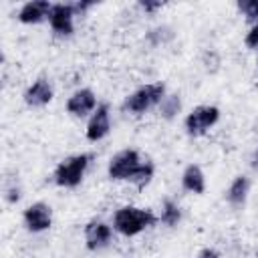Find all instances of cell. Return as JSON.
<instances>
[{
  "label": "cell",
  "instance_id": "1",
  "mask_svg": "<svg viewBox=\"0 0 258 258\" xmlns=\"http://www.w3.org/2000/svg\"><path fill=\"white\" fill-rule=\"evenodd\" d=\"M155 222H157V216L151 210L137 208V206H121L113 214V228L127 238L141 234L143 230L151 228Z\"/></svg>",
  "mask_w": 258,
  "mask_h": 258
},
{
  "label": "cell",
  "instance_id": "2",
  "mask_svg": "<svg viewBox=\"0 0 258 258\" xmlns=\"http://www.w3.org/2000/svg\"><path fill=\"white\" fill-rule=\"evenodd\" d=\"M91 155L89 153H75V155H69L64 157L56 167H54V183L58 187H67V189H73L77 187L87 169H89V163H91Z\"/></svg>",
  "mask_w": 258,
  "mask_h": 258
},
{
  "label": "cell",
  "instance_id": "3",
  "mask_svg": "<svg viewBox=\"0 0 258 258\" xmlns=\"http://www.w3.org/2000/svg\"><path fill=\"white\" fill-rule=\"evenodd\" d=\"M163 97H165V85L163 83H149V85H143L137 91H133L125 99L123 109L127 113H133V115H143L149 109H153L155 105H159L163 101Z\"/></svg>",
  "mask_w": 258,
  "mask_h": 258
},
{
  "label": "cell",
  "instance_id": "4",
  "mask_svg": "<svg viewBox=\"0 0 258 258\" xmlns=\"http://www.w3.org/2000/svg\"><path fill=\"white\" fill-rule=\"evenodd\" d=\"M220 121V109L216 105H200L185 117V131L189 137L206 135Z\"/></svg>",
  "mask_w": 258,
  "mask_h": 258
},
{
  "label": "cell",
  "instance_id": "5",
  "mask_svg": "<svg viewBox=\"0 0 258 258\" xmlns=\"http://www.w3.org/2000/svg\"><path fill=\"white\" fill-rule=\"evenodd\" d=\"M139 165H141L139 151L137 149H123V151H119V153H115L111 157L107 173L115 181H127Z\"/></svg>",
  "mask_w": 258,
  "mask_h": 258
},
{
  "label": "cell",
  "instance_id": "6",
  "mask_svg": "<svg viewBox=\"0 0 258 258\" xmlns=\"http://www.w3.org/2000/svg\"><path fill=\"white\" fill-rule=\"evenodd\" d=\"M75 16H77V10H75V4H64V2H58V4H52L50 8V14H48V24L52 28V32L56 36H71L73 30H75Z\"/></svg>",
  "mask_w": 258,
  "mask_h": 258
},
{
  "label": "cell",
  "instance_id": "7",
  "mask_svg": "<svg viewBox=\"0 0 258 258\" xmlns=\"http://www.w3.org/2000/svg\"><path fill=\"white\" fill-rule=\"evenodd\" d=\"M22 220H24V226H26L28 232L40 234V232H46L52 226V210L44 202H34L24 210Z\"/></svg>",
  "mask_w": 258,
  "mask_h": 258
},
{
  "label": "cell",
  "instance_id": "8",
  "mask_svg": "<svg viewBox=\"0 0 258 258\" xmlns=\"http://www.w3.org/2000/svg\"><path fill=\"white\" fill-rule=\"evenodd\" d=\"M111 131V113H109V105L107 103H101L97 105V109L93 111L89 123H87V129H85V135L89 141L97 143L101 139H105Z\"/></svg>",
  "mask_w": 258,
  "mask_h": 258
},
{
  "label": "cell",
  "instance_id": "9",
  "mask_svg": "<svg viewBox=\"0 0 258 258\" xmlns=\"http://www.w3.org/2000/svg\"><path fill=\"white\" fill-rule=\"evenodd\" d=\"M111 236H113V230L107 222L103 220H91L87 226H85V246L89 250H101L105 246H109L111 242Z\"/></svg>",
  "mask_w": 258,
  "mask_h": 258
},
{
  "label": "cell",
  "instance_id": "10",
  "mask_svg": "<svg viewBox=\"0 0 258 258\" xmlns=\"http://www.w3.org/2000/svg\"><path fill=\"white\" fill-rule=\"evenodd\" d=\"M22 97H24V103H26L28 107L38 109V107H46V105L52 101L54 91H52V85L48 83V79L40 77V79H36L32 85L26 87V91H24Z\"/></svg>",
  "mask_w": 258,
  "mask_h": 258
},
{
  "label": "cell",
  "instance_id": "11",
  "mask_svg": "<svg viewBox=\"0 0 258 258\" xmlns=\"http://www.w3.org/2000/svg\"><path fill=\"white\" fill-rule=\"evenodd\" d=\"M95 109H97V97L91 89H79L67 101V111L73 117H87Z\"/></svg>",
  "mask_w": 258,
  "mask_h": 258
},
{
  "label": "cell",
  "instance_id": "12",
  "mask_svg": "<svg viewBox=\"0 0 258 258\" xmlns=\"http://www.w3.org/2000/svg\"><path fill=\"white\" fill-rule=\"evenodd\" d=\"M52 2L48 0H30L26 4H22V8L18 10V20L22 24H38L42 20H48Z\"/></svg>",
  "mask_w": 258,
  "mask_h": 258
},
{
  "label": "cell",
  "instance_id": "13",
  "mask_svg": "<svg viewBox=\"0 0 258 258\" xmlns=\"http://www.w3.org/2000/svg\"><path fill=\"white\" fill-rule=\"evenodd\" d=\"M181 187L189 194H196V196H202L206 191V175L202 171L200 165L196 163H189L183 173H181Z\"/></svg>",
  "mask_w": 258,
  "mask_h": 258
},
{
  "label": "cell",
  "instance_id": "14",
  "mask_svg": "<svg viewBox=\"0 0 258 258\" xmlns=\"http://www.w3.org/2000/svg\"><path fill=\"white\" fill-rule=\"evenodd\" d=\"M248 191H250V179L246 175H236L226 191V200L232 208H244L246 200H248Z\"/></svg>",
  "mask_w": 258,
  "mask_h": 258
},
{
  "label": "cell",
  "instance_id": "15",
  "mask_svg": "<svg viewBox=\"0 0 258 258\" xmlns=\"http://www.w3.org/2000/svg\"><path fill=\"white\" fill-rule=\"evenodd\" d=\"M153 173H155V167H153V163L151 161H141V165L133 171V175L127 179L133 187H137V189H145L149 183H151V179H153Z\"/></svg>",
  "mask_w": 258,
  "mask_h": 258
},
{
  "label": "cell",
  "instance_id": "16",
  "mask_svg": "<svg viewBox=\"0 0 258 258\" xmlns=\"http://www.w3.org/2000/svg\"><path fill=\"white\" fill-rule=\"evenodd\" d=\"M159 222L165 224L167 228H175L181 222V208H179V204H175L173 200H165L163 206H161Z\"/></svg>",
  "mask_w": 258,
  "mask_h": 258
},
{
  "label": "cell",
  "instance_id": "17",
  "mask_svg": "<svg viewBox=\"0 0 258 258\" xmlns=\"http://www.w3.org/2000/svg\"><path fill=\"white\" fill-rule=\"evenodd\" d=\"M181 111V99L179 95H165L163 101L159 103V115L163 119H173Z\"/></svg>",
  "mask_w": 258,
  "mask_h": 258
},
{
  "label": "cell",
  "instance_id": "18",
  "mask_svg": "<svg viewBox=\"0 0 258 258\" xmlns=\"http://www.w3.org/2000/svg\"><path fill=\"white\" fill-rule=\"evenodd\" d=\"M171 38H173V32H171V28H169V26H157V28L149 30V34H147V40H149L153 46L165 44V42H167V40H171Z\"/></svg>",
  "mask_w": 258,
  "mask_h": 258
},
{
  "label": "cell",
  "instance_id": "19",
  "mask_svg": "<svg viewBox=\"0 0 258 258\" xmlns=\"http://www.w3.org/2000/svg\"><path fill=\"white\" fill-rule=\"evenodd\" d=\"M238 10L242 12V16L248 22H252V24L258 22V0H240L238 2Z\"/></svg>",
  "mask_w": 258,
  "mask_h": 258
},
{
  "label": "cell",
  "instance_id": "20",
  "mask_svg": "<svg viewBox=\"0 0 258 258\" xmlns=\"http://www.w3.org/2000/svg\"><path fill=\"white\" fill-rule=\"evenodd\" d=\"M244 44H246L248 48H258V22L252 24L250 30L246 32V36H244Z\"/></svg>",
  "mask_w": 258,
  "mask_h": 258
},
{
  "label": "cell",
  "instance_id": "21",
  "mask_svg": "<svg viewBox=\"0 0 258 258\" xmlns=\"http://www.w3.org/2000/svg\"><path fill=\"white\" fill-rule=\"evenodd\" d=\"M139 8L143 10V12H147V14H153V12H157L159 8H163V2H159V0H143V2H139Z\"/></svg>",
  "mask_w": 258,
  "mask_h": 258
},
{
  "label": "cell",
  "instance_id": "22",
  "mask_svg": "<svg viewBox=\"0 0 258 258\" xmlns=\"http://www.w3.org/2000/svg\"><path fill=\"white\" fill-rule=\"evenodd\" d=\"M18 200H20V189H18V187L6 189V202H8V204H16Z\"/></svg>",
  "mask_w": 258,
  "mask_h": 258
},
{
  "label": "cell",
  "instance_id": "23",
  "mask_svg": "<svg viewBox=\"0 0 258 258\" xmlns=\"http://www.w3.org/2000/svg\"><path fill=\"white\" fill-rule=\"evenodd\" d=\"M196 258H220V252L214 248H204V250H200V254Z\"/></svg>",
  "mask_w": 258,
  "mask_h": 258
},
{
  "label": "cell",
  "instance_id": "24",
  "mask_svg": "<svg viewBox=\"0 0 258 258\" xmlns=\"http://www.w3.org/2000/svg\"><path fill=\"white\" fill-rule=\"evenodd\" d=\"M252 165H254V169H258V149H256V153L252 157Z\"/></svg>",
  "mask_w": 258,
  "mask_h": 258
},
{
  "label": "cell",
  "instance_id": "25",
  "mask_svg": "<svg viewBox=\"0 0 258 258\" xmlns=\"http://www.w3.org/2000/svg\"><path fill=\"white\" fill-rule=\"evenodd\" d=\"M256 258H258V250H256Z\"/></svg>",
  "mask_w": 258,
  "mask_h": 258
}]
</instances>
